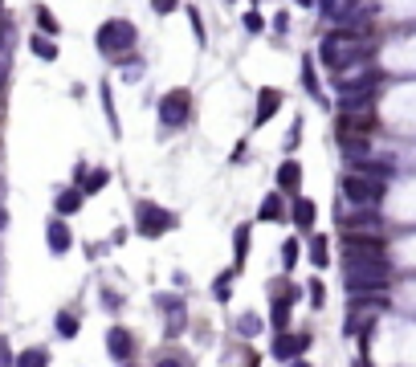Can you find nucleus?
Listing matches in <instances>:
<instances>
[{"mask_svg":"<svg viewBox=\"0 0 416 367\" xmlns=\"http://www.w3.org/2000/svg\"><path fill=\"white\" fill-rule=\"evenodd\" d=\"M392 281V266L375 257H347V290L351 294H384Z\"/></svg>","mask_w":416,"mask_h":367,"instance_id":"obj_1","label":"nucleus"},{"mask_svg":"<svg viewBox=\"0 0 416 367\" xmlns=\"http://www.w3.org/2000/svg\"><path fill=\"white\" fill-rule=\"evenodd\" d=\"M355 57H368V46L355 41L351 33H330L323 41V66H330V70H343V66L355 61Z\"/></svg>","mask_w":416,"mask_h":367,"instance_id":"obj_2","label":"nucleus"},{"mask_svg":"<svg viewBox=\"0 0 416 367\" xmlns=\"http://www.w3.org/2000/svg\"><path fill=\"white\" fill-rule=\"evenodd\" d=\"M343 196H347L355 208H375V204H379V196H384V184H375L371 176L351 172V176L343 180Z\"/></svg>","mask_w":416,"mask_h":367,"instance_id":"obj_3","label":"nucleus"},{"mask_svg":"<svg viewBox=\"0 0 416 367\" xmlns=\"http://www.w3.org/2000/svg\"><path fill=\"white\" fill-rule=\"evenodd\" d=\"M131 46H135V25H127V21H106V25L98 29V49H102V53H127Z\"/></svg>","mask_w":416,"mask_h":367,"instance_id":"obj_4","label":"nucleus"},{"mask_svg":"<svg viewBox=\"0 0 416 367\" xmlns=\"http://www.w3.org/2000/svg\"><path fill=\"white\" fill-rule=\"evenodd\" d=\"M159 119H164V127H184L188 119H192V94L188 90H172L159 98Z\"/></svg>","mask_w":416,"mask_h":367,"instance_id":"obj_5","label":"nucleus"},{"mask_svg":"<svg viewBox=\"0 0 416 367\" xmlns=\"http://www.w3.org/2000/svg\"><path fill=\"white\" fill-rule=\"evenodd\" d=\"M172 225H176V217H172V212H164L159 204H151V200H143V204H139L135 229L143 232V237H159V232H168Z\"/></svg>","mask_w":416,"mask_h":367,"instance_id":"obj_6","label":"nucleus"},{"mask_svg":"<svg viewBox=\"0 0 416 367\" xmlns=\"http://www.w3.org/2000/svg\"><path fill=\"white\" fill-rule=\"evenodd\" d=\"M371 98H375V90H343V102H339L343 119H351V115L368 119V115H371Z\"/></svg>","mask_w":416,"mask_h":367,"instance_id":"obj_7","label":"nucleus"},{"mask_svg":"<svg viewBox=\"0 0 416 367\" xmlns=\"http://www.w3.org/2000/svg\"><path fill=\"white\" fill-rule=\"evenodd\" d=\"M46 237H49V253H57V257H61V253L74 245V237H70V229H66L61 212H57V217H53V221L46 225Z\"/></svg>","mask_w":416,"mask_h":367,"instance_id":"obj_8","label":"nucleus"},{"mask_svg":"<svg viewBox=\"0 0 416 367\" xmlns=\"http://www.w3.org/2000/svg\"><path fill=\"white\" fill-rule=\"evenodd\" d=\"M343 232H347V237H379V221H375V208L359 212L355 221H343Z\"/></svg>","mask_w":416,"mask_h":367,"instance_id":"obj_9","label":"nucleus"},{"mask_svg":"<svg viewBox=\"0 0 416 367\" xmlns=\"http://www.w3.org/2000/svg\"><path fill=\"white\" fill-rule=\"evenodd\" d=\"M106 347H110V359H119V364L131 359V351H135V347H131V335H127L123 326H110V330H106Z\"/></svg>","mask_w":416,"mask_h":367,"instance_id":"obj_10","label":"nucleus"},{"mask_svg":"<svg viewBox=\"0 0 416 367\" xmlns=\"http://www.w3.org/2000/svg\"><path fill=\"white\" fill-rule=\"evenodd\" d=\"M277 106H281V94L266 86V90L257 94V119H253V123H257V127H266V123L277 115Z\"/></svg>","mask_w":416,"mask_h":367,"instance_id":"obj_11","label":"nucleus"},{"mask_svg":"<svg viewBox=\"0 0 416 367\" xmlns=\"http://www.w3.org/2000/svg\"><path fill=\"white\" fill-rule=\"evenodd\" d=\"M298 184H302V163L298 159H286L277 168V192H298Z\"/></svg>","mask_w":416,"mask_h":367,"instance_id":"obj_12","label":"nucleus"},{"mask_svg":"<svg viewBox=\"0 0 416 367\" xmlns=\"http://www.w3.org/2000/svg\"><path fill=\"white\" fill-rule=\"evenodd\" d=\"M306 347V335H277L274 343V359H294L298 351Z\"/></svg>","mask_w":416,"mask_h":367,"instance_id":"obj_13","label":"nucleus"},{"mask_svg":"<svg viewBox=\"0 0 416 367\" xmlns=\"http://www.w3.org/2000/svg\"><path fill=\"white\" fill-rule=\"evenodd\" d=\"M82 200H86V192H82V188H66V192H57V212H61V217H70V212H78V208H82Z\"/></svg>","mask_w":416,"mask_h":367,"instance_id":"obj_14","label":"nucleus"},{"mask_svg":"<svg viewBox=\"0 0 416 367\" xmlns=\"http://www.w3.org/2000/svg\"><path fill=\"white\" fill-rule=\"evenodd\" d=\"M294 225L298 229H310L315 225V200H306V196L294 200Z\"/></svg>","mask_w":416,"mask_h":367,"instance_id":"obj_15","label":"nucleus"},{"mask_svg":"<svg viewBox=\"0 0 416 367\" xmlns=\"http://www.w3.org/2000/svg\"><path fill=\"white\" fill-rule=\"evenodd\" d=\"M302 82H306V90L315 102H323V86H319V74H315V61L310 57H302Z\"/></svg>","mask_w":416,"mask_h":367,"instance_id":"obj_16","label":"nucleus"},{"mask_svg":"<svg viewBox=\"0 0 416 367\" xmlns=\"http://www.w3.org/2000/svg\"><path fill=\"white\" fill-rule=\"evenodd\" d=\"M232 245H237L232 253H237V270H241L245 266V253H249V225H241V229L232 232Z\"/></svg>","mask_w":416,"mask_h":367,"instance_id":"obj_17","label":"nucleus"},{"mask_svg":"<svg viewBox=\"0 0 416 367\" xmlns=\"http://www.w3.org/2000/svg\"><path fill=\"white\" fill-rule=\"evenodd\" d=\"M33 53H37L41 61H53V57H57V46L49 41V33H37V37H33Z\"/></svg>","mask_w":416,"mask_h":367,"instance_id":"obj_18","label":"nucleus"},{"mask_svg":"<svg viewBox=\"0 0 416 367\" xmlns=\"http://www.w3.org/2000/svg\"><path fill=\"white\" fill-rule=\"evenodd\" d=\"M281 212H286V208H281V196H266V200H261V221H281Z\"/></svg>","mask_w":416,"mask_h":367,"instance_id":"obj_19","label":"nucleus"},{"mask_svg":"<svg viewBox=\"0 0 416 367\" xmlns=\"http://www.w3.org/2000/svg\"><path fill=\"white\" fill-rule=\"evenodd\" d=\"M106 180H110V172H106V168H94L90 176H86V184H82V192H86V196H90V192H102Z\"/></svg>","mask_w":416,"mask_h":367,"instance_id":"obj_20","label":"nucleus"},{"mask_svg":"<svg viewBox=\"0 0 416 367\" xmlns=\"http://www.w3.org/2000/svg\"><path fill=\"white\" fill-rule=\"evenodd\" d=\"M310 261H315L319 270L330 261V253H326V237H315V241H310Z\"/></svg>","mask_w":416,"mask_h":367,"instance_id":"obj_21","label":"nucleus"},{"mask_svg":"<svg viewBox=\"0 0 416 367\" xmlns=\"http://www.w3.org/2000/svg\"><path fill=\"white\" fill-rule=\"evenodd\" d=\"M37 29H41V33H49V37H53V33H57V29H61V25H57V21H53V12H49V8H37Z\"/></svg>","mask_w":416,"mask_h":367,"instance_id":"obj_22","label":"nucleus"},{"mask_svg":"<svg viewBox=\"0 0 416 367\" xmlns=\"http://www.w3.org/2000/svg\"><path fill=\"white\" fill-rule=\"evenodd\" d=\"M17 364H21V367H46L49 364V351H25Z\"/></svg>","mask_w":416,"mask_h":367,"instance_id":"obj_23","label":"nucleus"},{"mask_svg":"<svg viewBox=\"0 0 416 367\" xmlns=\"http://www.w3.org/2000/svg\"><path fill=\"white\" fill-rule=\"evenodd\" d=\"M57 335L74 339V335H78V319H74V315H57Z\"/></svg>","mask_w":416,"mask_h":367,"instance_id":"obj_24","label":"nucleus"},{"mask_svg":"<svg viewBox=\"0 0 416 367\" xmlns=\"http://www.w3.org/2000/svg\"><path fill=\"white\" fill-rule=\"evenodd\" d=\"M237 330H241V335H245V339H253V335H257V330H261V322L253 319V315H245V319H237Z\"/></svg>","mask_w":416,"mask_h":367,"instance_id":"obj_25","label":"nucleus"},{"mask_svg":"<svg viewBox=\"0 0 416 367\" xmlns=\"http://www.w3.org/2000/svg\"><path fill=\"white\" fill-rule=\"evenodd\" d=\"M212 294H217V298L225 302V298H229V294H232V274H221V277H217V286H212Z\"/></svg>","mask_w":416,"mask_h":367,"instance_id":"obj_26","label":"nucleus"},{"mask_svg":"<svg viewBox=\"0 0 416 367\" xmlns=\"http://www.w3.org/2000/svg\"><path fill=\"white\" fill-rule=\"evenodd\" d=\"M286 315H290V306H286V298L277 294L274 298V326H286Z\"/></svg>","mask_w":416,"mask_h":367,"instance_id":"obj_27","label":"nucleus"},{"mask_svg":"<svg viewBox=\"0 0 416 367\" xmlns=\"http://www.w3.org/2000/svg\"><path fill=\"white\" fill-rule=\"evenodd\" d=\"M281 261H286V270L298 261V241H286V245H281Z\"/></svg>","mask_w":416,"mask_h":367,"instance_id":"obj_28","label":"nucleus"},{"mask_svg":"<svg viewBox=\"0 0 416 367\" xmlns=\"http://www.w3.org/2000/svg\"><path fill=\"white\" fill-rule=\"evenodd\" d=\"M261 25H266V21H261L257 12H245V29H249V33H261Z\"/></svg>","mask_w":416,"mask_h":367,"instance_id":"obj_29","label":"nucleus"},{"mask_svg":"<svg viewBox=\"0 0 416 367\" xmlns=\"http://www.w3.org/2000/svg\"><path fill=\"white\" fill-rule=\"evenodd\" d=\"M176 4H180V0H151L155 12H176Z\"/></svg>","mask_w":416,"mask_h":367,"instance_id":"obj_30","label":"nucleus"},{"mask_svg":"<svg viewBox=\"0 0 416 367\" xmlns=\"http://www.w3.org/2000/svg\"><path fill=\"white\" fill-rule=\"evenodd\" d=\"M180 330H184V315L176 310V315H172V322H168V335H180Z\"/></svg>","mask_w":416,"mask_h":367,"instance_id":"obj_31","label":"nucleus"},{"mask_svg":"<svg viewBox=\"0 0 416 367\" xmlns=\"http://www.w3.org/2000/svg\"><path fill=\"white\" fill-rule=\"evenodd\" d=\"M310 302L323 306V281H310Z\"/></svg>","mask_w":416,"mask_h":367,"instance_id":"obj_32","label":"nucleus"},{"mask_svg":"<svg viewBox=\"0 0 416 367\" xmlns=\"http://www.w3.org/2000/svg\"><path fill=\"white\" fill-rule=\"evenodd\" d=\"M4 41H8V25L0 21V49H4Z\"/></svg>","mask_w":416,"mask_h":367,"instance_id":"obj_33","label":"nucleus"},{"mask_svg":"<svg viewBox=\"0 0 416 367\" xmlns=\"http://www.w3.org/2000/svg\"><path fill=\"white\" fill-rule=\"evenodd\" d=\"M0 229H4V208H0Z\"/></svg>","mask_w":416,"mask_h":367,"instance_id":"obj_34","label":"nucleus"}]
</instances>
